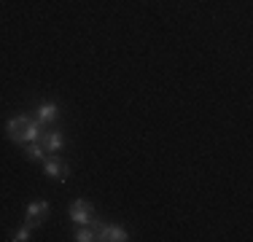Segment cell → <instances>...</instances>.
Returning <instances> with one entry per match:
<instances>
[{
	"label": "cell",
	"instance_id": "1",
	"mask_svg": "<svg viewBox=\"0 0 253 242\" xmlns=\"http://www.w3.org/2000/svg\"><path fill=\"white\" fill-rule=\"evenodd\" d=\"M43 172H46V178H51V180H68V178H70V167L65 164V161L59 159L57 154L46 156V161H43Z\"/></svg>",
	"mask_w": 253,
	"mask_h": 242
},
{
	"label": "cell",
	"instance_id": "2",
	"mask_svg": "<svg viewBox=\"0 0 253 242\" xmlns=\"http://www.w3.org/2000/svg\"><path fill=\"white\" fill-rule=\"evenodd\" d=\"M30 121H33V119L22 113V116H14V119L8 121V124H5V135H8V140H11V143L25 145V129H27Z\"/></svg>",
	"mask_w": 253,
	"mask_h": 242
},
{
	"label": "cell",
	"instance_id": "3",
	"mask_svg": "<svg viewBox=\"0 0 253 242\" xmlns=\"http://www.w3.org/2000/svg\"><path fill=\"white\" fill-rule=\"evenodd\" d=\"M49 202H33V204H27V210H25V226L30 229H35V226H41V223L49 218Z\"/></svg>",
	"mask_w": 253,
	"mask_h": 242
},
{
	"label": "cell",
	"instance_id": "4",
	"mask_svg": "<svg viewBox=\"0 0 253 242\" xmlns=\"http://www.w3.org/2000/svg\"><path fill=\"white\" fill-rule=\"evenodd\" d=\"M70 218L78 223V226H89L94 218V207L92 202H86V199H76L73 204H70Z\"/></svg>",
	"mask_w": 253,
	"mask_h": 242
},
{
	"label": "cell",
	"instance_id": "5",
	"mask_svg": "<svg viewBox=\"0 0 253 242\" xmlns=\"http://www.w3.org/2000/svg\"><path fill=\"white\" fill-rule=\"evenodd\" d=\"M94 234H97V240H102V242H126L129 240V234H126L122 226H105V223H100V226L94 229Z\"/></svg>",
	"mask_w": 253,
	"mask_h": 242
},
{
	"label": "cell",
	"instance_id": "6",
	"mask_svg": "<svg viewBox=\"0 0 253 242\" xmlns=\"http://www.w3.org/2000/svg\"><path fill=\"white\" fill-rule=\"evenodd\" d=\"M62 143H65V137L59 135L57 129H49V132H43V135H41V145H43L46 148V154H57L59 148H62Z\"/></svg>",
	"mask_w": 253,
	"mask_h": 242
},
{
	"label": "cell",
	"instance_id": "7",
	"mask_svg": "<svg viewBox=\"0 0 253 242\" xmlns=\"http://www.w3.org/2000/svg\"><path fill=\"white\" fill-rule=\"evenodd\" d=\"M57 116H59V108H57V102H41L38 105V121L41 124H54V121H57Z\"/></svg>",
	"mask_w": 253,
	"mask_h": 242
},
{
	"label": "cell",
	"instance_id": "8",
	"mask_svg": "<svg viewBox=\"0 0 253 242\" xmlns=\"http://www.w3.org/2000/svg\"><path fill=\"white\" fill-rule=\"evenodd\" d=\"M22 148H25V154H27L33 161H46V156H49V154H46V148H43V145H41L38 140H33V143H25Z\"/></svg>",
	"mask_w": 253,
	"mask_h": 242
},
{
	"label": "cell",
	"instance_id": "9",
	"mask_svg": "<svg viewBox=\"0 0 253 242\" xmlns=\"http://www.w3.org/2000/svg\"><path fill=\"white\" fill-rule=\"evenodd\" d=\"M41 135H43V124H41L38 119H33V121L27 124V129H25V143L41 140Z\"/></svg>",
	"mask_w": 253,
	"mask_h": 242
},
{
	"label": "cell",
	"instance_id": "10",
	"mask_svg": "<svg viewBox=\"0 0 253 242\" xmlns=\"http://www.w3.org/2000/svg\"><path fill=\"white\" fill-rule=\"evenodd\" d=\"M94 240H97V234H94L92 226H81L76 232V242H94Z\"/></svg>",
	"mask_w": 253,
	"mask_h": 242
},
{
	"label": "cell",
	"instance_id": "11",
	"mask_svg": "<svg viewBox=\"0 0 253 242\" xmlns=\"http://www.w3.org/2000/svg\"><path fill=\"white\" fill-rule=\"evenodd\" d=\"M14 242H27L30 240V226H22V229H16L14 232V237H11Z\"/></svg>",
	"mask_w": 253,
	"mask_h": 242
}]
</instances>
